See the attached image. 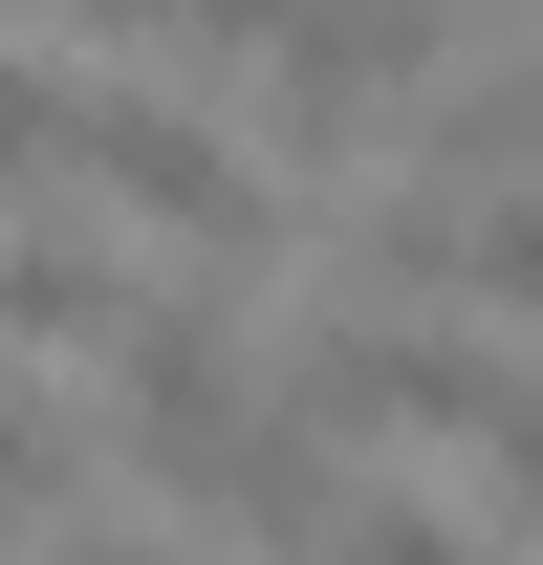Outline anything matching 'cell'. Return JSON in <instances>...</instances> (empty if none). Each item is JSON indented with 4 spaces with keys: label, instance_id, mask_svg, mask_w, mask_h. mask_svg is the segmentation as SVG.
I'll list each match as a JSON object with an SVG mask.
<instances>
[{
    "label": "cell",
    "instance_id": "6da1fadb",
    "mask_svg": "<svg viewBox=\"0 0 543 565\" xmlns=\"http://www.w3.org/2000/svg\"><path fill=\"white\" fill-rule=\"evenodd\" d=\"M66 174L87 196H131L152 239H196V262H262V174H239V152L196 131V109H152V87H66Z\"/></svg>",
    "mask_w": 543,
    "mask_h": 565
},
{
    "label": "cell",
    "instance_id": "7a4b0ae2",
    "mask_svg": "<svg viewBox=\"0 0 543 565\" xmlns=\"http://www.w3.org/2000/svg\"><path fill=\"white\" fill-rule=\"evenodd\" d=\"M0 327H22V349H131V262H109V239H66V217H44V239H0Z\"/></svg>",
    "mask_w": 543,
    "mask_h": 565
},
{
    "label": "cell",
    "instance_id": "3957f363",
    "mask_svg": "<svg viewBox=\"0 0 543 565\" xmlns=\"http://www.w3.org/2000/svg\"><path fill=\"white\" fill-rule=\"evenodd\" d=\"M457 282L500 305V327H543V196H478L457 217Z\"/></svg>",
    "mask_w": 543,
    "mask_h": 565
},
{
    "label": "cell",
    "instance_id": "277c9868",
    "mask_svg": "<svg viewBox=\"0 0 543 565\" xmlns=\"http://www.w3.org/2000/svg\"><path fill=\"white\" fill-rule=\"evenodd\" d=\"M66 479H87L66 414H44V392H0V544H22V522H66Z\"/></svg>",
    "mask_w": 543,
    "mask_h": 565
},
{
    "label": "cell",
    "instance_id": "5b68a950",
    "mask_svg": "<svg viewBox=\"0 0 543 565\" xmlns=\"http://www.w3.org/2000/svg\"><path fill=\"white\" fill-rule=\"evenodd\" d=\"M457 435H478V457L543 500V370H522V349H478V414H457Z\"/></svg>",
    "mask_w": 543,
    "mask_h": 565
},
{
    "label": "cell",
    "instance_id": "8992f818",
    "mask_svg": "<svg viewBox=\"0 0 543 565\" xmlns=\"http://www.w3.org/2000/svg\"><path fill=\"white\" fill-rule=\"evenodd\" d=\"M327 565H500V544H457V522H413V500H348V522H327Z\"/></svg>",
    "mask_w": 543,
    "mask_h": 565
},
{
    "label": "cell",
    "instance_id": "52a82bcc",
    "mask_svg": "<svg viewBox=\"0 0 543 565\" xmlns=\"http://www.w3.org/2000/svg\"><path fill=\"white\" fill-rule=\"evenodd\" d=\"M22 174H66V87L44 66H0V196H22Z\"/></svg>",
    "mask_w": 543,
    "mask_h": 565
},
{
    "label": "cell",
    "instance_id": "ba28073f",
    "mask_svg": "<svg viewBox=\"0 0 543 565\" xmlns=\"http://www.w3.org/2000/svg\"><path fill=\"white\" fill-rule=\"evenodd\" d=\"M152 44H283V0H131Z\"/></svg>",
    "mask_w": 543,
    "mask_h": 565
},
{
    "label": "cell",
    "instance_id": "9c48e42d",
    "mask_svg": "<svg viewBox=\"0 0 543 565\" xmlns=\"http://www.w3.org/2000/svg\"><path fill=\"white\" fill-rule=\"evenodd\" d=\"M66 565H196V544H66Z\"/></svg>",
    "mask_w": 543,
    "mask_h": 565
}]
</instances>
